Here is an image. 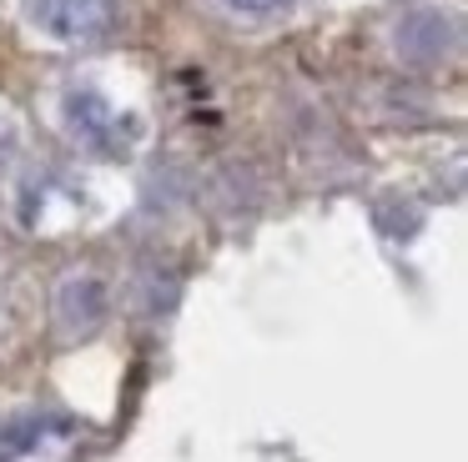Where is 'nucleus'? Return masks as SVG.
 Here are the masks:
<instances>
[{
	"mask_svg": "<svg viewBox=\"0 0 468 462\" xmlns=\"http://www.w3.org/2000/svg\"><path fill=\"white\" fill-rule=\"evenodd\" d=\"M237 5H272V0H237Z\"/></svg>",
	"mask_w": 468,
	"mask_h": 462,
	"instance_id": "nucleus-1",
	"label": "nucleus"
}]
</instances>
